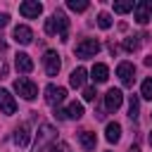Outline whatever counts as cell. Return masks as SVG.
<instances>
[{
	"instance_id": "1",
	"label": "cell",
	"mask_w": 152,
	"mask_h": 152,
	"mask_svg": "<svg viewBox=\"0 0 152 152\" xmlns=\"http://www.w3.org/2000/svg\"><path fill=\"white\" fill-rule=\"evenodd\" d=\"M45 33L48 36H55V33H59V38L62 40H66V36H69V19L64 17V12H55L48 21H45Z\"/></svg>"
},
{
	"instance_id": "2",
	"label": "cell",
	"mask_w": 152,
	"mask_h": 152,
	"mask_svg": "<svg viewBox=\"0 0 152 152\" xmlns=\"http://www.w3.org/2000/svg\"><path fill=\"white\" fill-rule=\"evenodd\" d=\"M14 90L24 97V100H36L38 97V86L31 81V78H26V76H19V78H14Z\"/></svg>"
},
{
	"instance_id": "3",
	"label": "cell",
	"mask_w": 152,
	"mask_h": 152,
	"mask_svg": "<svg viewBox=\"0 0 152 152\" xmlns=\"http://www.w3.org/2000/svg\"><path fill=\"white\" fill-rule=\"evenodd\" d=\"M97 52H100V40H97V38H83V40L76 45V57H78V59L95 57Z\"/></svg>"
},
{
	"instance_id": "4",
	"label": "cell",
	"mask_w": 152,
	"mask_h": 152,
	"mask_svg": "<svg viewBox=\"0 0 152 152\" xmlns=\"http://www.w3.org/2000/svg\"><path fill=\"white\" fill-rule=\"evenodd\" d=\"M55 128L50 126V124H43L40 126V133H38V138H36V145H33V152H43L45 147H48V142L52 145V140H55Z\"/></svg>"
},
{
	"instance_id": "5",
	"label": "cell",
	"mask_w": 152,
	"mask_h": 152,
	"mask_svg": "<svg viewBox=\"0 0 152 152\" xmlns=\"http://www.w3.org/2000/svg\"><path fill=\"white\" fill-rule=\"evenodd\" d=\"M116 76H119V81H121L126 88H131V86L135 83V66H133L131 62H119Z\"/></svg>"
},
{
	"instance_id": "6",
	"label": "cell",
	"mask_w": 152,
	"mask_h": 152,
	"mask_svg": "<svg viewBox=\"0 0 152 152\" xmlns=\"http://www.w3.org/2000/svg\"><path fill=\"white\" fill-rule=\"evenodd\" d=\"M19 14L26 17V19H38L43 14V5L38 0H26V2L19 5Z\"/></svg>"
},
{
	"instance_id": "7",
	"label": "cell",
	"mask_w": 152,
	"mask_h": 152,
	"mask_svg": "<svg viewBox=\"0 0 152 152\" xmlns=\"http://www.w3.org/2000/svg\"><path fill=\"white\" fill-rule=\"evenodd\" d=\"M43 64H45V74H48V76H57V74H59V69H62L59 55H57L55 50H48V52H45Z\"/></svg>"
},
{
	"instance_id": "8",
	"label": "cell",
	"mask_w": 152,
	"mask_h": 152,
	"mask_svg": "<svg viewBox=\"0 0 152 152\" xmlns=\"http://www.w3.org/2000/svg\"><path fill=\"white\" fill-rule=\"evenodd\" d=\"M64 97H66V88H62V86H52V83L45 88V102H48V104L57 107L59 102H64Z\"/></svg>"
},
{
	"instance_id": "9",
	"label": "cell",
	"mask_w": 152,
	"mask_h": 152,
	"mask_svg": "<svg viewBox=\"0 0 152 152\" xmlns=\"http://www.w3.org/2000/svg\"><path fill=\"white\" fill-rule=\"evenodd\" d=\"M121 102H124V93L119 88H109L104 93V109L107 112H116L121 107Z\"/></svg>"
},
{
	"instance_id": "10",
	"label": "cell",
	"mask_w": 152,
	"mask_h": 152,
	"mask_svg": "<svg viewBox=\"0 0 152 152\" xmlns=\"http://www.w3.org/2000/svg\"><path fill=\"white\" fill-rule=\"evenodd\" d=\"M12 38H14L19 45H28V43L33 40V31H31L26 24H19V26H14V31H12Z\"/></svg>"
},
{
	"instance_id": "11",
	"label": "cell",
	"mask_w": 152,
	"mask_h": 152,
	"mask_svg": "<svg viewBox=\"0 0 152 152\" xmlns=\"http://www.w3.org/2000/svg\"><path fill=\"white\" fill-rule=\"evenodd\" d=\"M0 112L7 114V116L17 112V102H14V97H12L5 88H0Z\"/></svg>"
},
{
	"instance_id": "12",
	"label": "cell",
	"mask_w": 152,
	"mask_h": 152,
	"mask_svg": "<svg viewBox=\"0 0 152 152\" xmlns=\"http://www.w3.org/2000/svg\"><path fill=\"white\" fill-rule=\"evenodd\" d=\"M133 12H135V21H138V24H147V21L152 19V17H150V2H145V0L135 2Z\"/></svg>"
},
{
	"instance_id": "13",
	"label": "cell",
	"mask_w": 152,
	"mask_h": 152,
	"mask_svg": "<svg viewBox=\"0 0 152 152\" xmlns=\"http://www.w3.org/2000/svg\"><path fill=\"white\" fill-rule=\"evenodd\" d=\"M14 66H17L21 74H28V71H33V59H31L26 52H17V57H14Z\"/></svg>"
},
{
	"instance_id": "14",
	"label": "cell",
	"mask_w": 152,
	"mask_h": 152,
	"mask_svg": "<svg viewBox=\"0 0 152 152\" xmlns=\"http://www.w3.org/2000/svg\"><path fill=\"white\" fill-rule=\"evenodd\" d=\"M90 78H93L95 83H104V81L109 78V69H107V64H95V66L90 69Z\"/></svg>"
},
{
	"instance_id": "15",
	"label": "cell",
	"mask_w": 152,
	"mask_h": 152,
	"mask_svg": "<svg viewBox=\"0 0 152 152\" xmlns=\"http://www.w3.org/2000/svg\"><path fill=\"white\" fill-rule=\"evenodd\" d=\"M28 138H31L28 126H26V124H21V126L14 131V145H17V147H26V145H28Z\"/></svg>"
},
{
	"instance_id": "16",
	"label": "cell",
	"mask_w": 152,
	"mask_h": 152,
	"mask_svg": "<svg viewBox=\"0 0 152 152\" xmlns=\"http://www.w3.org/2000/svg\"><path fill=\"white\" fill-rule=\"evenodd\" d=\"M86 76H88V71H86L83 66L74 69V71H71V76H69V83H71V88H83V83H86Z\"/></svg>"
},
{
	"instance_id": "17",
	"label": "cell",
	"mask_w": 152,
	"mask_h": 152,
	"mask_svg": "<svg viewBox=\"0 0 152 152\" xmlns=\"http://www.w3.org/2000/svg\"><path fill=\"white\" fill-rule=\"evenodd\" d=\"M104 138H107L109 142H119V140H121V126H119L116 121H109L107 128H104Z\"/></svg>"
},
{
	"instance_id": "18",
	"label": "cell",
	"mask_w": 152,
	"mask_h": 152,
	"mask_svg": "<svg viewBox=\"0 0 152 152\" xmlns=\"http://www.w3.org/2000/svg\"><path fill=\"white\" fill-rule=\"evenodd\" d=\"M78 142L83 145V150H95L97 138H95V133H90V131H81V133H78Z\"/></svg>"
},
{
	"instance_id": "19",
	"label": "cell",
	"mask_w": 152,
	"mask_h": 152,
	"mask_svg": "<svg viewBox=\"0 0 152 152\" xmlns=\"http://www.w3.org/2000/svg\"><path fill=\"white\" fill-rule=\"evenodd\" d=\"M83 116V104L81 102H69V107H66V119H81Z\"/></svg>"
},
{
	"instance_id": "20",
	"label": "cell",
	"mask_w": 152,
	"mask_h": 152,
	"mask_svg": "<svg viewBox=\"0 0 152 152\" xmlns=\"http://www.w3.org/2000/svg\"><path fill=\"white\" fill-rule=\"evenodd\" d=\"M133 7H135L133 0H119V2H114V12H116V14H126V12H131Z\"/></svg>"
},
{
	"instance_id": "21",
	"label": "cell",
	"mask_w": 152,
	"mask_h": 152,
	"mask_svg": "<svg viewBox=\"0 0 152 152\" xmlns=\"http://www.w3.org/2000/svg\"><path fill=\"white\" fill-rule=\"evenodd\" d=\"M138 114H140V102H138L135 95H131L128 97V116L131 119H138Z\"/></svg>"
},
{
	"instance_id": "22",
	"label": "cell",
	"mask_w": 152,
	"mask_h": 152,
	"mask_svg": "<svg viewBox=\"0 0 152 152\" xmlns=\"http://www.w3.org/2000/svg\"><path fill=\"white\" fill-rule=\"evenodd\" d=\"M66 7H69L71 12H86V10H88V0H69Z\"/></svg>"
},
{
	"instance_id": "23",
	"label": "cell",
	"mask_w": 152,
	"mask_h": 152,
	"mask_svg": "<svg viewBox=\"0 0 152 152\" xmlns=\"http://www.w3.org/2000/svg\"><path fill=\"white\" fill-rule=\"evenodd\" d=\"M140 95H142L145 100H152V76L142 81V86H140Z\"/></svg>"
},
{
	"instance_id": "24",
	"label": "cell",
	"mask_w": 152,
	"mask_h": 152,
	"mask_svg": "<svg viewBox=\"0 0 152 152\" xmlns=\"http://www.w3.org/2000/svg\"><path fill=\"white\" fill-rule=\"evenodd\" d=\"M138 45H140V38H138V36H131V38L124 40V50H128V52L138 50Z\"/></svg>"
},
{
	"instance_id": "25",
	"label": "cell",
	"mask_w": 152,
	"mask_h": 152,
	"mask_svg": "<svg viewBox=\"0 0 152 152\" xmlns=\"http://www.w3.org/2000/svg\"><path fill=\"white\" fill-rule=\"evenodd\" d=\"M97 26H100V28H109V26H112V17H109L107 12H100V14H97Z\"/></svg>"
},
{
	"instance_id": "26",
	"label": "cell",
	"mask_w": 152,
	"mask_h": 152,
	"mask_svg": "<svg viewBox=\"0 0 152 152\" xmlns=\"http://www.w3.org/2000/svg\"><path fill=\"white\" fill-rule=\"evenodd\" d=\"M50 152H69V145L66 142H52L50 145Z\"/></svg>"
},
{
	"instance_id": "27",
	"label": "cell",
	"mask_w": 152,
	"mask_h": 152,
	"mask_svg": "<svg viewBox=\"0 0 152 152\" xmlns=\"http://www.w3.org/2000/svg\"><path fill=\"white\" fill-rule=\"evenodd\" d=\"M95 95H97V93H95V88H83V100H86V102H93V100H95Z\"/></svg>"
},
{
	"instance_id": "28",
	"label": "cell",
	"mask_w": 152,
	"mask_h": 152,
	"mask_svg": "<svg viewBox=\"0 0 152 152\" xmlns=\"http://www.w3.org/2000/svg\"><path fill=\"white\" fill-rule=\"evenodd\" d=\"M10 24V14H5V12H0V28H5Z\"/></svg>"
},
{
	"instance_id": "29",
	"label": "cell",
	"mask_w": 152,
	"mask_h": 152,
	"mask_svg": "<svg viewBox=\"0 0 152 152\" xmlns=\"http://www.w3.org/2000/svg\"><path fill=\"white\" fill-rule=\"evenodd\" d=\"M7 74V66H5V62H2V57H0V76H5Z\"/></svg>"
},
{
	"instance_id": "30",
	"label": "cell",
	"mask_w": 152,
	"mask_h": 152,
	"mask_svg": "<svg viewBox=\"0 0 152 152\" xmlns=\"http://www.w3.org/2000/svg\"><path fill=\"white\" fill-rule=\"evenodd\" d=\"M128 152H140V147H138V145H131V147H128Z\"/></svg>"
},
{
	"instance_id": "31",
	"label": "cell",
	"mask_w": 152,
	"mask_h": 152,
	"mask_svg": "<svg viewBox=\"0 0 152 152\" xmlns=\"http://www.w3.org/2000/svg\"><path fill=\"white\" fill-rule=\"evenodd\" d=\"M150 17H152V2H150Z\"/></svg>"
},
{
	"instance_id": "32",
	"label": "cell",
	"mask_w": 152,
	"mask_h": 152,
	"mask_svg": "<svg viewBox=\"0 0 152 152\" xmlns=\"http://www.w3.org/2000/svg\"><path fill=\"white\" fill-rule=\"evenodd\" d=\"M150 145H152V133H150Z\"/></svg>"
}]
</instances>
